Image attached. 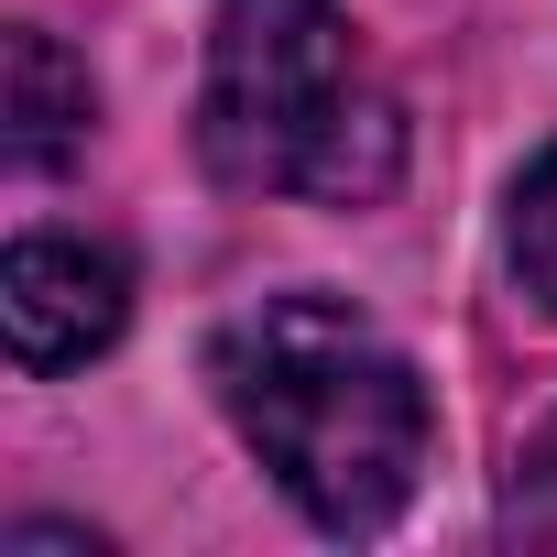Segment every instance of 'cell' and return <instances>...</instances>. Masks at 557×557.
<instances>
[{
	"label": "cell",
	"mask_w": 557,
	"mask_h": 557,
	"mask_svg": "<svg viewBox=\"0 0 557 557\" xmlns=\"http://www.w3.org/2000/svg\"><path fill=\"white\" fill-rule=\"evenodd\" d=\"M240 448L329 535H383L426 481V383L339 296H262L208 339Z\"/></svg>",
	"instance_id": "1"
},
{
	"label": "cell",
	"mask_w": 557,
	"mask_h": 557,
	"mask_svg": "<svg viewBox=\"0 0 557 557\" xmlns=\"http://www.w3.org/2000/svg\"><path fill=\"white\" fill-rule=\"evenodd\" d=\"M524 492H535V513H557V416H546L535 448H524Z\"/></svg>",
	"instance_id": "6"
},
{
	"label": "cell",
	"mask_w": 557,
	"mask_h": 557,
	"mask_svg": "<svg viewBox=\"0 0 557 557\" xmlns=\"http://www.w3.org/2000/svg\"><path fill=\"white\" fill-rule=\"evenodd\" d=\"M88 121H99V88H88V66L55 45V34H12V164L23 175H45V164H66L77 143H88Z\"/></svg>",
	"instance_id": "4"
},
{
	"label": "cell",
	"mask_w": 557,
	"mask_h": 557,
	"mask_svg": "<svg viewBox=\"0 0 557 557\" xmlns=\"http://www.w3.org/2000/svg\"><path fill=\"white\" fill-rule=\"evenodd\" d=\"M503 240H513V285L557 318V153L524 164V186H513V230H503Z\"/></svg>",
	"instance_id": "5"
},
{
	"label": "cell",
	"mask_w": 557,
	"mask_h": 557,
	"mask_svg": "<svg viewBox=\"0 0 557 557\" xmlns=\"http://www.w3.org/2000/svg\"><path fill=\"white\" fill-rule=\"evenodd\" d=\"M132 318V262L99 251V240H66V230H34L0 251V329H12V361L23 372H66V361H99Z\"/></svg>",
	"instance_id": "3"
},
{
	"label": "cell",
	"mask_w": 557,
	"mask_h": 557,
	"mask_svg": "<svg viewBox=\"0 0 557 557\" xmlns=\"http://www.w3.org/2000/svg\"><path fill=\"white\" fill-rule=\"evenodd\" d=\"M197 143L251 197L372 208L405 175V110L339 0H230L208 34Z\"/></svg>",
	"instance_id": "2"
}]
</instances>
